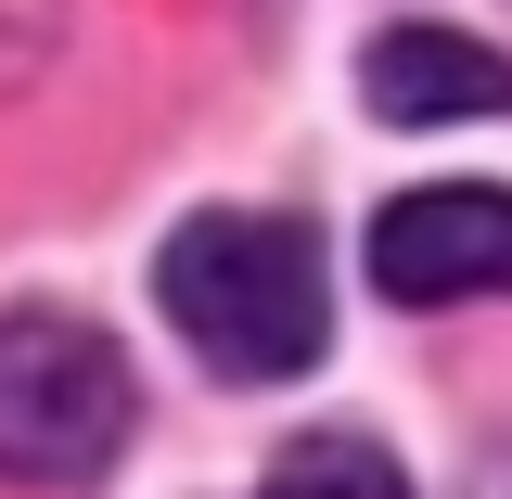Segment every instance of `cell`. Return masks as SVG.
Instances as JSON below:
<instances>
[{"mask_svg":"<svg viewBox=\"0 0 512 499\" xmlns=\"http://www.w3.org/2000/svg\"><path fill=\"white\" fill-rule=\"evenodd\" d=\"M154 308L205 372L231 384H295L333 346V282H320L308 218H256V205H205L154 256Z\"/></svg>","mask_w":512,"mask_h":499,"instance_id":"obj_1","label":"cell"},{"mask_svg":"<svg viewBox=\"0 0 512 499\" xmlns=\"http://www.w3.org/2000/svg\"><path fill=\"white\" fill-rule=\"evenodd\" d=\"M141 436V384L116 333L77 308H0V474L13 487H103Z\"/></svg>","mask_w":512,"mask_h":499,"instance_id":"obj_2","label":"cell"},{"mask_svg":"<svg viewBox=\"0 0 512 499\" xmlns=\"http://www.w3.org/2000/svg\"><path fill=\"white\" fill-rule=\"evenodd\" d=\"M372 282L397 308H461V295H512V192L487 180H436L397 192L372 218Z\"/></svg>","mask_w":512,"mask_h":499,"instance_id":"obj_3","label":"cell"},{"mask_svg":"<svg viewBox=\"0 0 512 499\" xmlns=\"http://www.w3.org/2000/svg\"><path fill=\"white\" fill-rule=\"evenodd\" d=\"M359 103L384 128H448V116H512V64L461 26H384L359 52Z\"/></svg>","mask_w":512,"mask_h":499,"instance_id":"obj_4","label":"cell"},{"mask_svg":"<svg viewBox=\"0 0 512 499\" xmlns=\"http://www.w3.org/2000/svg\"><path fill=\"white\" fill-rule=\"evenodd\" d=\"M256 499H410V474H397L372 436H295Z\"/></svg>","mask_w":512,"mask_h":499,"instance_id":"obj_5","label":"cell"}]
</instances>
